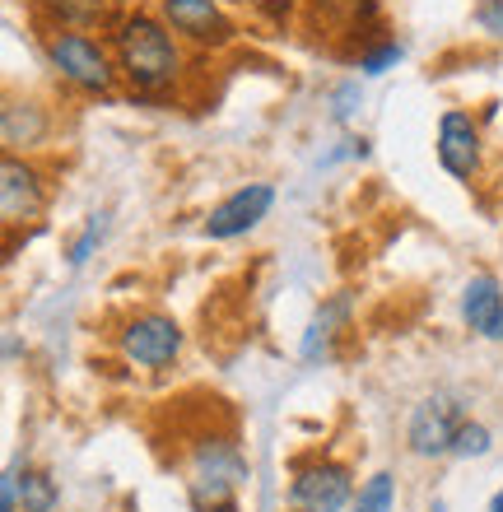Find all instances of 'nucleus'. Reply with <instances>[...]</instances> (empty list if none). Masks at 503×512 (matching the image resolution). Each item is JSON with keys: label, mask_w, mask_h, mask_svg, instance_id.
Returning a JSON list of instances; mask_svg holds the SVG:
<instances>
[{"label": "nucleus", "mask_w": 503, "mask_h": 512, "mask_svg": "<svg viewBox=\"0 0 503 512\" xmlns=\"http://www.w3.org/2000/svg\"><path fill=\"white\" fill-rule=\"evenodd\" d=\"M112 56L117 75L131 84V94H164L182 75V52L154 14H131L112 33Z\"/></svg>", "instance_id": "f257e3e1"}, {"label": "nucleus", "mask_w": 503, "mask_h": 512, "mask_svg": "<svg viewBox=\"0 0 503 512\" xmlns=\"http://www.w3.org/2000/svg\"><path fill=\"white\" fill-rule=\"evenodd\" d=\"M247 480V461L233 438H201L187 466V494L196 512H233L238 485Z\"/></svg>", "instance_id": "f03ea898"}, {"label": "nucleus", "mask_w": 503, "mask_h": 512, "mask_svg": "<svg viewBox=\"0 0 503 512\" xmlns=\"http://www.w3.org/2000/svg\"><path fill=\"white\" fill-rule=\"evenodd\" d=\"M47 61L61 80L84 89V94H112V84H117V66L108 61V52L80 28H52L47 33Z\"/></svg>", "instance_id": "7ed1b4c3"}, {"label": "nucleus", "mask_w": 503, "mask_h": 512, "mask_svg": "<svg viewBox=\"0 0 503 512\" xmlns=\"http://www.w3.org/2000/svg\"><path fill=\"white\" fill-rule=\"evenodd\" d=\"M462 424H466L462 396H452V391H434V396H424V401L415 405L410 429H406V443H410L415 457H443V452H452Z\"/></svg>", "instance_id": "20e7f679"}, {"label": "nucleus", "mask_w": 503, "mask_h": 512, "mask_svg": "<svg viewBox=\"0 0 503 512\" xmlns=\"http://www.w3.org/2000/svg\"><path fill=\"white\" fill-rule=\"evenodd\" d=\"M122 354L140 368H168L182 354V326L164 312H140L122 331Z\"/></svg>", "instance_id": "39448f33"}, {"label": "nucleus", "mask_w": 503, "mask_h": 512, "mask_svg": "<svg viewBox=\"0 0 503 512\" xmlns=\"http://www.w3.org/2000/svg\"><path fill=\"white\" fill-rule=\"evenodd\" d=\"M275 205V187L271 182H247L229 196V201H219L210 215H205V238H215V243H229V238H243L261 224V219L271 215Z\"/></svg>", "instance_id": "423d86ee"}, {"label": "nucleus", "mask_w": 503, "mask_h": 512, "mask_svg": "<svg viewBox=\"0 0 503 512\" xmlns=\"http://www.w3.org/2000/svg\"><path fill=\"white\" fill-rule=\"evenodd\" d=\"M350 471L340 461H303L289 485V503L299 512H340L350 503Z\"/></svg>", "instance_id": "0eeeda50"}, {"label": "nucleus", "mask_w": 503, "mask_h": 512, "mask_svg": "<svg viewBox=\"0 0 503 512\" xmlns=\"http://www.w3.org/2000/svg\"><path fill=\"white\" fill-rule=\"evenodd\" d=\"M438 163L448 168L457 182H471L480 168V126L471 122V112L462 108H448L443 117H438Z\"/></svg>", "instance_id": "6e6552de"}, {"label": "nucleus", "mask_w": 503, "mask_h": 512, "mask_svg": "<svg viewBox=\"0 0 503 512\" xmlns=\"http://www.w3.org/2000/svg\"><path fill=\"white\" fill-rule=\"evenodd\" d=\"M42 177L33 163L10 159L0 163V215H5V229H19V224H33L42 215Z\"/></svg>", "instance_id": "1a4fd4ad"}, {"label": "nucleus", "mask_w": 503, "mask_h": 512, "mask_svg": "<svg viewBox=\"0 0 503 512\" xmlns=\"http://www.w3.org/2000/svg\"><path fill=\"white\" fill-rule=\"evenodd\" d=\"M164 24L182 38L201 42V47H224L233 42L229 14L219 10L215 0H164Z\"/></svg>", "instance_id": "9d476101"}, {"label": "nucleus", "mask_w": 503, "mask_h": 512, "mask_svg": "<svg viewBox=\"0 0 503 512\" xmlns=\"http://www.w3.org/2000/svg\"><path fill=\"white\" fill-rule=\"evenodd\" d=\"M503 317V289L494 275H476V280L462 289V322L476 331V336H490L494 322Z\"/></svg>", "instance_id": "9b49d317"}, {"label": "nucleus", "mask_w": 503, "mask_h": 512, "mask_svg": "<svg viewBox=\"0 0 503 512\" xmlns=\"http://www.w3.org/2000/svg\"><path fill=\"white\" fill-rule=\"evenodd\" d=\"M0 135H5V145L10 149H28L47 135V117H42V108H33V103H5Z\"/></svg>", "instance_id": "f8f14e48"}, {"label": "nucleus", "mask_w": 503, "mask_h": 512, "mask_svg": "<svg viewBox=\"0 0 503 512\" xmlns=\"http://www.w3.org/2000/svg\"><path fill=\"white\" fill-rule=\"evenodd\" d=\"M350 317V298L340 294V298H331L327 308L313 317V326H308V336H303V359L313 364L317 354H327V345H331V336H336V326Z\"/></svg>", "instance_id": "ddd939ff"}, {"label": "nucleus", "mask_w": 503, "mask_h": 512, "mask_svg": "<svg viewBox=\"0 0 503 512\" xmlns=\"http://www.w3.org/2000/svg\"><path fill=\"white\" fill-rule=\"evenodd\" d=\"M38 5L56 28H89L108 10V0H38Z\"/></svg>", "instance_id": "4468645a"}, {"label": "nucleus", "mask_w": 503, "mask_h": 512, "mask_svg": "<svg viewBox=\"0 0 503 512\" xmlns=\"http://www.w3.org/2000/svg\"><path fill=\"white\" fill-rule=\"evenodd\" d=\"M19 503H24V512H56L61 494H56L52 475H42V471H19Z\"/></svg>", "instance_id": "2eb2a0df"}, {"label": "nucleus", "mask_w": 503, "mask_h": 512, "mask_svg": "<svg viewBox=\"0 0 503 512\" xmlns=\"http://www.w3.org/2000/svg\"><path fill=\"white\" fill-rule=\"evenodd\" d=\"M392 503H396V480L387 471L364 480V489L354 494V512H392Z\"/></svg>", "instance_id": "dca6fc26"}, {"label": "nucleus", "mask_w": 503, "mask_h": 512, "mask_svg": "<svg viewBox=\"0 0 503 512\" xmlns=\"http://www.w3.org/2000/svg\"><path fill=\"white\" fill-rule=\"evenodd\" d=\"M485 452H490V429L466 419L462 433H457V443H452V457H485Z\"/></svg>", "instance_id": "f3484780"}, {"label": "nucleus", "mask_w": 503, "mask_h": 512, "mask_svg": "<svg viewBox=\"0 0 503 512\" xmlns=\"http://www.w3.org/2000/svg\"><path fill=\"white\" fill-rule=\"evenodd\" d=\"M396 61H401V42H382V47L359 56V70H364V75H382V70H392Z\"/></svg>", "instance_id": "a211bd4d"}, {"label": "nucleus", "mask_w": 503, "mask_h": 512, "mask_svg": "<svg viewBox=\"0 0 503 512\" xmlns=\"http://www.w3.org/2000/svg\"><path fill=\"white\" fill-rule=\"evenodd\" d=\"M103 229H108V224H103V215L89 219V229L80 233V243L70 247V266H84V261H89V252H94V247L103 243Z\"/></svg>", "instance_id": "6ab92c4d"}, {"label": "nucleus", "mask_w": 503, "mask_h": 512, "mask_svg": "<svg viewBox=\"0 0 503 512\" xmlns=\"http://www.w3.org/2000/svg\"><path fill=\"white\" fill-rule=\"evenodd\" d=\"M0 512H19V471H5V485H0Z\"/></svg>", "instance_id": "aec40b11"}, {"label": "nucleus", "mask_w": 503, "mask_h": 512, "mask_svg": "<svg viewBox=\"0 0 503 512\" xmlns=\"http://www.w3.org/2000/svg\"><path fill=\"white\" fill-rule=\"evenodd\" d=\"M480 24L490 28V33H503V5L499 0H485V5H480Z\"/></svg>", "instance_id": "412c9836"}, {"label": "nucleus", "mask_w": 503, "mask_h": 512, "mask_svg": "<svg viewBox=\"0 0 503 512\" xmlns=\"http://www.w3.org/2000/svg\"><path fill=\"white\" fill-rule=\"evenodd\" d=\"M490 340H503V317L494 322V331H490Z\"/></svg>", "instance_id": "4be33fe9"}, {"label": "nucleus", "mask_w": 503, "mask_h": 512, "mask_svg": "<svg viewBox=\"0 0 503 512\" xmlns=\"http://www.w3.org/2000/svg\"><path fill=\"white\" fill-rule=\"evenodd\" d=\"M490 512H503V489L494 494V503H490Z\"/></svg>", "instance_id": "5701e85b"}]
</instances>
